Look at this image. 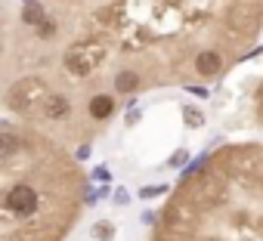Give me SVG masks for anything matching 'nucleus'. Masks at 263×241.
Returning <instances> with one entry per match:
<instances>
[{"label": "nucleus", "mask_w": 263, "mask_h": 241, "mask_svg": "<svg viewBox=\"0 0 263 241\" xmlns=\"http://www.w3.org/2000/svg\"><path fill=\"white\" fill-rule=\"evenodd\" d=\"M152 241H263V146L232 143L186 170Z\"/></svg>", "instance_id": "3"}, {"label": "nucleus", "mask_w": 263, "mask_h": 241, "mask_svg": "<svg viewBox=\"0 0 263 241\" xmlns=\"http://www.w3.org/2000/svg\"><path fill=\"white\" fill-rule=\"evenodd\" d=\"M186 120H189V124H201V114L195 108H186Z\"/></svg>", "instance_id": "6"}, {"label": "nucleus", "mask_w": 263, "mask_h": 241, "mask_svg": "<svg viewBox=\"0 0 263 241\" xmlns=\"http://www.w3.org/2000/svg\"><path fill=\"white\" fill-rule=\"evenodd\" d=\"M87 204V176L53 136L0 127V241H65Z\"/></svg>", "instance_id": "2"}, {"label": "nucleus", "mask_w": 263, "mask_h": 241, "mask_svg": "<svg viewBox=\"0 0 263 241\" xmlns=\"http://www.w3.org/2000/svg\"><path fill=\"white\" fill-rule=\"evenodd\" d=\"M93 238H96V241H111V238H115V226H111V223H96Z\"/></svg>", "instance_id": "4"}, {"label": "nucleus", "mask_w": 263, "mask_h": 241, "mask_svg": "<svg viewBox=\"0 0 263 241\" xmlns=\"http://www.w3.org/2000/svg\"><path fill=\"white\" fill-rule=\"evenodd\" d=\"M254 108H257V124L263 127V81L257 87V96H254Z\"/></svg>", "instance_id": "5"}, {"label": "nucleus", "mask_w": 263, "mask_h": 241, "mask_svg": "<svg viewBox=\"0 0 263 241\" xmlns=\"http://www.w3.org/2000/svg\"><path fill=\"white\" fill-rule=\"evenodd\" d=\"M260 31L263 0H22L4 13V120L84 149L121 96L214 81Z\"/></svg>", "instance_id": "1"}]
</instances>
